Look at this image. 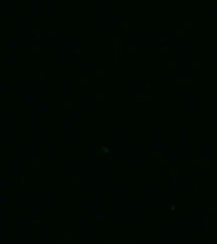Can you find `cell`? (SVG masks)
Segmentation results:
<instances>
[{
    "mask_svg": "<svg viewBox=\"0 0 217 244\" xmlns=\"http://www.w3.org/2000/svg\"><path fill=\"white\" fill-rule=\"evenodd\" d=\"M151 134L153 137V144L151 146V150L154 152H160V144L161 141L165 139V133L159 129V128H152Z\"/></svg>",
    "mask_w": 217,
    "mask_h": 244,
    "instance_id": "obj_1",
    "label": "cell"
},
{
    "mask_svg": "<svg viewBox=\"0 0 217 244\" xmlns=\"http://www.w3.org/2000/svg\"><path fill=\"white\" fill-rule=\"evenodd\" d=\"M191 230L194 233H203L205 230L204 220L199 216H193L191 218Z\"/></svg>",
    "mask_w": 217,
    "mask_h": 244,
    "instance_id": "obj_2",
    "label": "cell"
},
{
    "mask_svg": "<svg viewBox=\"0 0 217 244\" xmlns=\"http://www.w3.org/2000/svg\"><path fill=\"white\" fill-rule=\"evenodd\" d=\"M88 216L89 220L92 221H103L105 218V212L103 209H98V210H93L91 207L87 208Z\"/></svg>",
    "mask_w": 217,
    "mask_h": 244,
    "instance_id": "obj_3",
    "label": "cell"
},
{
    "mask_svg": "<svg viewBox=\"0 0 217 244\" xmlns=\"http://www.w3.org/2000/svg\"><path fill=\"white\" fill-rule=\"evenodd\" d=\"M188 139H190V133L188 131V128L182 126L177 131V142H186Z\"/></svg>",
    "mask_w": 217,
    "mask_h": 244,
    "instance_id": "obj_4",
    "label": "cell"
},
{
    "mask_svg": "<svg viewBox=\"0 0 217 244\" xmlns=\"http://www.w3.org/2000/svg\"><path fill=\"white\" fill-rule=\"evenodd\" d=\"M160 153H161L162 159H164V160H169V158L171 157L172 152H171V149H170V147L167 142L161 141V144H160Z\"/></svg>",
    "mask_w": 217,
    "mask_h": 244,
    "instance_id": "obj_5",
    "label": "cell"
},
{
    "mask_svg": "<svg viewBox=\"0 0 217 244\" xmlns=\"http://www.w3.org/2000/svg\"><path fill=\"white\" fill-rule=\"evenodd\" d=\"M71 175L78 176L80 181H87L89 178V171L87 169H73L71 170Z\"/></svg>",
    "mask_w": 217,
    "mask_h": 244,
    "instance_id": "obj_6",
    "label": "cell"
},
{
    "mask_svg": "<svg viewBox=\"0 0 217 244\" xmlns=\"http://www.w3.org/2000/svg\"><path fill=\"white\" fill-rule=\"evenodd\" d=\"M119 206L121 208H127V212H135L137 210V204L133 200H122L119 202Z\"/></svg>",
    "mask_w": 217,
    "mask_h": 244,
    "instance_id": "obj_7",
    "label": "cell"
},
{
    "mask_svg": "<svg viewBox=\"0 0 217 244\" xmlns=\"http://www.w3.org/2000/svg\"><path fill=\"white\" fill-rule=\"evenodd\" d=\"M23 154L29 155V156H39L41 154V148L38 144H33V146L30 149H24Z\"/></svg>",
    "mask_w": 217,
    "mask_h": 244,
    "instance_id": "obj_8",
    "label": "cell"
},
{
    "mask_svg": "<svg viewBox=\"0 0 217 244\" xmlns=\"http://www.w3.org/2000/svg\"><path fill=\"white\" fill-rule=\"evenodd\" d=\"M212 150H213V144L212 143H204L203 146L200 149L199 153L200 155H203V156H208V155L211 154Z\"/></svg>",
    "mask_w": 217,
    "mask_h": 244,
    "instance_id": "obj_9",
    "label": "cell"
},
{
    "mask_svg": "<svg viewBox=\"0 0 217 244\" xmlns=\"http://www.w3.org/2000/svg\"><path fill=\"white\" fill-rule=\"evenodd\" d=\"M124 213H125V212H124L123 210L114 208V209H112V211H111V216H112L113 219L116 220V221H121L124 218Z\"/></svg>",
    "mask_w": 217,
    "mask_h": 244,
    "instance_id": "obj_10",
    "label": "cell"
},
{
    "mask_svg": "<svg viewBox=\"0 0 217 244\" xmlns=\"http://www.w3.org/2000/svg\"><path fill=\"white\" fill-rule=\"evenodd\" d=\"M167 187L168 189H176L179 187V179L176 174H173L171 176V179H170L169 183L167 184Z\"/></svg>",
    "mask_w": 217,
    "mask_h": 244,
    "instance_id": "obj_11",
    "label": "cell"
},
{
    "mask_svg": "<svg viewBox=\"0 0 217 244\" xmlns=\"http://www.w3.org/2000/svg\"><path fill=\"white\" fill-rule=\"evenodd\" d=\"M135 158L141 163V165H145V164L148 163V157L144 154V152H141V151L136 152L135 153Z\"/></svg>",
    "mask_w": 217,
    "mask_h": 244,
    "instance_id": "obj_12",
    "label": "cell"
},
{
    "mask_svg": "<svg viewBox=\"0 0 217 244\" xmlns=\"http://www.w3.org/2000/svg\"><path fill=\"white\" fill-rule=\"evenodd\" d=\"M9 204V196L7 193L1 192L0 193V206L1 207H6Z\"/></svg>",
    "mask_w": 217,
    "mask_h": 244,
    "instance_id": "obj_13",
    "label": "cell"
},
{
    "mask_svg": "<svg viewBox=\"0 0 217 244\" xmlns=\"http://www.w3.org/2000/svg\"><path fill=\"white\" fill-rule=\"evenodd\" d=\"M175 224H176V226H177L178 228H180V229H185L187 227V221L185 220V218L181 217V216H178V217H176Z\"/></svg>",
    "mask_w": 217,
    "mask_h": 244,
    "instance_id": "obj_14",
    "label": "cell"
},
{
    "mask_svg": "<svg viewBox=\"0 0 217 244\" xmlns=\"http://www.w3.org/2000/svg\"><path fill=\"white\" fill-rule=\"evenodd\" d=\"M79 226L80 228L85 229L89 226V218L87 216H81L79 218Z\"/></svg>",
    "mask_w": 217,
    "mask_h": 244,
    "instance_id": "obj_15",
    "label": "cell"
},
{
    "mask_svg": "<svg viewBox=\"0 0 217 244\" xmlns=\"http://www.w3.org/2000/svg\"><path fill=\"white\" fill-rule=\"evenodd\" d=\"M18 167H19V165H18L15 161H9V162L7 163V171L8 172H11V173L16 172L18 170Z\"/></svg>",
    "mask_w": 217,
    "mask_h": 244,
    "instance_id": "obj_16",
    "label": "cell"
},
{
    "mask_svg": "<svg viewBox=\"0 0 217 244\" xmlns=\"http://www.w3.org/2000/svg\"><path fill=\"white\" fill-rule=\"evenodd\" d=\"M57 202V195L54 192H49L47 194V203L52 205V204H55Z\"/></svg>",
    "mask_w": 217,
    "mask_h": 244,
    "instance_id": "obj_17",
    "label": "cell"
},
{
    "mask_svg": "<svg viewBox=\"0 0 217 244\" xmlns=\"http://www.w3.org/2000/svg\"><path fill=\"white\" fill-rule=\"evenodd\" d=\"M143 193L147 197H151L153 195V187L150 184H145L143 187Z\"/></svg>",
    "mask_w": 217,
    "mask_h": 244,
    "instance_id": "obj_18",
    "label": "cell"
},
{
    "mask_svg": "<svg viewBox=\"0 0 217 244\" xmlns=\"http://www.w3.org/2000/svg\"><path fill=\"white\" fill-rule=\"evenodd\" d=\"M98 153V147L95 144H90L87 147V154L88 155H96Z\"/></svg>",
    "mask_w": 217,
    "mask_h": 244,
    "instance_id": "obj_19",
    "label": "cell"
},
{
    "mask_svg": "<svg viewBox=\"0 0 217 244\" xmlns=\"http://www.w3.org/2000/svg\"><path fill=\"white\" fill-rule=\"evenodd\" d=\"M15 226L17 229H21L25 226V218L22 216H18L15 219Z\"/></svg>",
    "mask_w": 217,
    "mask_h": 244,
    "instance_id": "obj_20",
    "label": "cell"
},
{
    "mask_svg": "<svg viewBox=\"0 0 217 244\" xmlns=\"http://www.w3.org/2000/svg\"><path fill=\"white\" fill-rule=\"evenodd\" d=\"M48 233H49V227H48L47 225L43 224V225H41V226L39 227V235L41 237L47 236Z\"/></svg>",
    "mask_w": 217,
    "mask_h": 244,
    "instance_id": "obj_21",
    "label": "cell"
},
{
    "mask_svg": "<svg viewBox=\"0 0 217 244\" xmlns=\"http://www.w3.org/2000/svg\"><path fill=\"white\" fill-rule=\"evenodd\" d=\"M111 192H112V194L114 195V196L119 197L120 195H121V187H120L118 184L112 185V187H111Z\"/></svg>",
    "mask_w": 217,
    "mask_h": 244,
    "instance_id": "obj_22",
    "label": "cell"
},
{
    "mask_svg": "<svg viewBox=\"0 0 217 244\" xmlns=\"http://www.w3.org/2000/svg\"><path fill=\"white\" fill-rule=\"evenodd\" d=\"M174 155H176L181 161L183 159V156H184V148L183 147H175V149H174Z\"/></svg>",
    "mask_w": 217,
    "mask_h": 244,
    "instance_id": "obj_23",
    "label": "cell"
},
{
    "mask_svg": "<svg viewBox=\"0 0 217 244\" xmlns=\"http://www.w3.org/2000/svg\"><path fill=\"white\" fill-rule=\"evenodd\" d=\"M73 124H74V122H73V119H68V120L66 121V123H65V125H64V132L68 133V132L72 131Z\"/></svg>",
    "mask_w": 217,
    "mask_h": 244,
    "instance_id": "obj_24",
    "label": "cell"
},
{
    "mask_svg": "<svg viewBox=\"0 0 217 244\" xmlns=\"http://www.w3.org/2000/svg\"><path fill=\"white\" fill-rule=\"evenodd\" d=\"M105 201V195L103 194L102 192H98L96 193L95 195V203L98 204V205H100V204H103Z\"/></svg>",
    "mask_w": 217,
    "mask_h": 244,
    "instance_id": "obj_25",
    "label": "cell"
},
{
    "mask_svg": "<svg viewBox=\"0 0 217 244\" xmlns=\"http://www.w3.org/2000/svg\"><path fill=\"white\" fill-rule=\"evenodd\" d=\"M30 217L33 221H37V220L40 219L41 217V213H40V210H35V209H32L31 210V213H30Z\"/></svg>",
    "mask_w": 217,
    "mask_h": 244,
    "instance_id": "obj_26",
    "label": "cell"
},
{
    "mask_svg": "<svg viewBox=\"0 0 217 244\" xmlns=\"http://www.w3.org/2000/svg\"><path fill=\"white\" fill-rule=\"evenodd\" d=\"M105 177V171L102 168H97L95 170V178L97 180H103Z\"/></svg>",
    "mask_w": 217,
    "mask_h": 244,
    "instance_id": "obj_27",
    "label": "cell"
},
{
    "mask_svg": "<svg viewBox=\"0 0 217 244\" xmlns=\"http://www.w3.org/2000/svg\"><path fill=\"white\" fill-rule=\"evenodd\" d=\"M111 135L115 140H119L121 138V130L119 128H112L111 129Z\"/></svg>",
    "mask_w": 217,
    "mask_h": 244,
    "instance_id": "obj_28",
    "label": "cell"
},
{
    "mask_svg": "<svg viewBox=\"0 0 217 244\" xmlns=\"http://www.w3.org/2000/svg\"><path fill=\"white\" fill-rule=\"evenodd\" d=\"M9 234V227L5 224H1L0 225V235L2 237L4 236H7Z\"/></svg>",
    "mask_w": 217,
    "mask_h": 244,
    "instance_id": "obj_29",
    "label": "cell"
},
{
    "mask_svg": "<svg viewBox=\"0 0 217 244\" xmlns=\"http://www.w3.org/2000/svg\"><path fill=\"white\" fill-rule=\"evenodd\" d=\"M56 153H57V147H56L54 144L48 145V147H47V154L53 156V155H56Z\"/></svg>",
    "mask_w": 217,
    "mask_h": 244,
    "instance_id": "obj_30",
    "label": "cell"
},
{
    "mask_svg": "<svg viewBox=\"0 0 217 244\" xmlns=\"http://www.w3.org/2000/svg\"><path fill=\"white\" fill-rule=\"evenodd\" d=\"M127 166L130 168H139L141 166V163L138 160H133V159H130L127 161Z\"/></svg>",
    "mask_w": 217,
    "mask_h": 244,
    "instance_id": "obj_31",
    "label": "cell"
},
{
    "mask_svg": "<svg viewBox=\"0 0 217 244\" xmlns=\"http://www.w3.org/2000/svg\"><path fill=\"white\" fill-rule=\"evenodd\" d=\"M168 240H169L170 244H177V235L173 232H169L167 234Z\"/></svg>",
    "mask_w": 217,
    "mask_h": 244,
    "instance_id": "obj_32",
    "label": "cell"
},
{
    "mask_svg": "<svg viewBox=\"0 0 217 244\" xmlns=\"http://www.w3.org/2000/svg\"><path fill=\"white\" fill-rule=\"evenodd\" d=\"M169 166L170 167H175L176 165H177V164L179 163V161H180V159L178 158L177 156H176V155H174V156H171L169 158Z\"/></svg>",
    "mask_w": 217,
    "mask_h": 244,
    "instance_id": "obj_33",
    "label": "cell"
},
{
    "mask_svg": "<svg viewBox=\"0 0 217 244\" xmlns=\"http://www.w3.org/2000/svg\"><path fill=\"white\" fill-rule=\"evenodd\" d=\"M9 186V179L7 177H0V187L1 188H7Z\"/></svg>",
    "mask_w": 217,
    "mask_h": 244,
    "instance_id": "obj_34",
    "label": "cell"
},
{
    "mask_svg": "<svg viewBox=\"0 0 217 244\" xmlns=\"http://www.w3.org/2000/svg\"><path fill=\"white\" fill-rule=\"evenodd\" d=\"M8 217H9V212H8L7 210H6V209H1V210H0V219H1L2 221H5V220H7Z\"/></svg>",
    "mask_w": 217,
    "mask_h": 244,
    "instance_id": "obj_35",
    "label": "cell"
},
{
    "mask_svg": "<svg viewBox=\"0 0 217 244\" xmlns=\"http://www.w3.org/2000/svg\"><path fill=\"white\" fill-rule=\"evenodd\" d=\"M7 131L8 132H14L16 131V126L13 124L11 120H8L7 122Z\"/></svg>",
    "mask_w": 217,
    "mask_h": 244,
    "instance_id": "obj_36",
    "label": "cell"
},
{
    "mask_svg": "<svg viewBox=\"0 0 217 244\" xmlns=\"http://www.w3.org/2000/svg\"><path fill=\"white\" fill-rule=\"evenodd\" d=\"M208 123L209 124L217 123V111L216 112H213L211 114V116H210L209 119H208Z\"/></svg>",
    "mask_w": 217,
    "mask_h": 244,
    "instance_id": "obj_37",
    "label": "cell"
},
{
    "mask_svg": "<svg viewBox=\"0 0 217 244\" xmlns=\"http://www.w3.org/2000/svg\"><path fill=\"white\" fill-rule=\"evenodd\" d=\"M167 207H168V210H169V211L173 212V211H175V210H176V208H177V205H176V203L174 202V201H171V202L168 203Z\"/></svg>",
    "mask_w": 217,
    "mask_h": 244,
    "instance_id": "obj_38",
    "label": "cell"
},
{
    "mask_svg": "<svg viewBox=\"0 0 217 244\" xmlns=\"http://www.w3.org/2000/svg\"><path fill=\"white\" fill-rule=\"evenodd\" d=\"M31 120H32L33 123H39L41 121V118H40V115L37 114V113H34L32 114V117H31Z\"/></svg>",
    "mask_w": 217,
    "mask_h": 244,
    "instance_id": "obj_39",
    "label": "cell"
},
{
    "mask_svg": "<svg viewBox=\"0 0 217 244\" xmlns=\"http://www.w3.org/2000/svg\"><path fill=\"white\" fill-rule=\"evenodd\" d=\"M107 149H108L109 155H114L115 152H116V149L114 148L113 144H107Z\"/></svg>",
    "mask_w": 217,
    "mask_h": 244,
    "instance_id": "obj_40",
    "label": "cell"
},
{
    "mask_svg": "<svg viewBox=\"0 0 217 244\" xmlns=\"http://www.w3.org/2000/svg\"><path fill=\"white\" fill-rule=\"evenodd\" d=\"M8 120H9V119H8L7 114H4L3 113V114L0 115V122H1V123H7Z\"/></svg>",
    "mask_w": 217,
    "mask_h": 244,
    "instance_id": "obj_41",
    "label": "cell"
},
{
    "mask_svg": "<svg viewBox=\"0 0 217 244\" xmlns=\"http://www.w3.org/2000/svg\"><path fill=\"white\" fill-rule=\"evenodd\" d=\"M34 136H35V139L36 140H39L40 138H41V129H40V128H37V129L35 130Z\"/></svg>",
    "mask_w": 217,
    "mask_h": 244,
    "instance_id": "obj_42",
    "label": "cell"
},
{
    "mask_svg": "<svg viewBox=\"0 0 217 244\" xmlns=\"http://www.w3.org/2000/svg\"><path fill=\"white\" fill-rule=\"evenodd\" d=\"M35 201L36 200H33V199H30V198H26V199H24V200H23V204H24V205H32L33 203L35 202Z\"/></svg>",
    "mask_w": 217,
    "mask_h": 244,
    "instance_id": "obj_43",
    "label": "cell"
},
{
    "mask_svg": "<svg viewBox=\"0 0 217 244\" xmlns=\"http://www.w3.org/2000/svg\"><path fill=\"white\" fill-rule=\"evenodd\" d=\"M31 206H32V209H35V210L41 209V204H40V202H38V201H35Z\"/></svg>",
    "mask_w": 217,
    "mask_h": 244,
    "instance_id": "obj_44",
    "label": "cell"
},
{
    "mask_svg": "<svg viewBox=\"0 0 217 244\" xmlns=\"http://www.w3.org/2000/svg\"><path fill=\"white\" fill-rule=\"evenodd\" d=\"M36 192H37V194H36V197H35V200L38 201V202H40V201H41V199H42V197H41V190H40V188H37Z\"/></svg>",
    "mask_w": 217,
    "mask_h": 244,
    "instance_id": "obj_45",
    "label": "cell"
},
{
    "mask_svg": "<svg viewBox=\"0 0 217 244\" xmlns=\"http://www.w3.org/2000/svg\"><path fill=\"white\" fill-rule=\"evenodd\" d=\"M187 110H188L189 113H193V112H194V111H195L194 103H190V105H188V109H187Z\"/></svg>",
    "mask_w": 217,
    "mask_h": 244,
    "instance_id": "obj_46",
    "label": "cell"
},
{
    "mask_svg": "<svg viewBox=\"0 0 217 244\" xmlns=\"http://www.w3.org/2000/svg\"><path fill=\"white\" fill-rule=\"evenodd\" d=\"M193 150L191 148H184V155H192Z\"/></svg>",
    "mask_w": 217,
    "mask_h": 244,
    "instance_id": "obj_47",
    "label": "cell"
},
{
    "mask_svg": "<svg viewBox=\"0 0 217 244\" xmlns=\"http://www.w3.org/2000/svg\"><path fill=\"white\" fill-rule=\"evenodd\" d=\"M47 111H48L47 105H42V106L40 107V112L41 113H47Z\"/></svg>",
    "mask_w": 217,
    "mask_h": 244,
    "instance_id": "obj_48",
    "label": "cell"
},
{
    "mask_svg": "<svg viewBox=\"0 0 217 244\" xmlns=\"http://www.w3.org/2000/svg\"><path fill=\"white\" fill-rule=\"evenodd\" d=\"M81 206H82L83 208H86V209L90 207V205H89V203H88L87 200H83V201H82V202H81Z\"/></svg>",
    "mask_w": 217,
    "mask_h": 244,
    "instance_id": "obj_49",
    "label": "cell"
},
{
    "mask_svg": "<svg viewBox=\"0 0 217 244\" xmlns=\"http://www.w3.org/2000/svg\"><path fill=\"white\" fill-rule=\"evenodd\" d=\"M17 172H19L20 174H24L25 173V167L23 165H19V167H18V170Z\"/></svg>",
    "mask_w": 217,
    "mask_h": 244,
    "instance_id": "obj_50",
    "label": "cell"
},
{
    "mask_svg": "<svg viewBox=\"0 0 217 244\" xmlns=\"http://www.w3.org/2000/svg\"><path fill=\"white\" fill-rule=\"evenodd\" d=\"M21 175H22V174H20L19 172H18V173H16V174H15V176H14V177H15V180H16V182H17V183H19V182H20V178H21Z\"/></svg>",
    "mask_w": 217,
    "mask_h": 244,
    "instance_id": "obj_51",
    "label": "cell"
},
{
    "mask_svg": "<svg viewBox=\"0 0 217 244\" xmlns=\"http://www.w3.org/2000/svg\"><path fill=\"white\" fill-rule=\"evenodd\" d=\"M136 183H137V181H136L135 179H129L127 181V184H129V185H135Z\"/></svg>",
    "mask_w": 217,
    "mask_h": 244,
    "instance_id": "obj_52",
    "label": "cell"
},
{
    "mask_svg": "<svg viewBox=\"0 0 217 244\" xmlns=\"http://www.w3.org/2000/svg\"><path fill=\"white\" fill-rule=\"evenodd\" d=\"M72 117L73 118H76V117H80V113L77 112V111H75V112H72Z\"/></svg>",
    "mask_w": 217,
    "mask_h": 244,
    "instance_id": "obj_53",
    "label": "cell"
},
{
    "mask_svg": "<svg viewBox=\"0 0 217 244\" xmlns=\"http://www.w3.org/2000/svg\"><path fill=\"white\" fill-rule=\"evenodd\" d=\"M159 235H160L161 237L164 236V229L162 228V227H161V228H159Z\"/></svg>",
    "mask_w": 217,
    "mask_h": 244,
    "instance_id": "obj_54",
    "label": "cell"
},
{
    "mask_svg": "<svg viewBox=\"0 0 217 244\" xmlns=\"http://www.w3.org/2000/svg\"><path fill=\"white\" fill-rule=\"evenodd\" d=\"M73 122H74V124H79L80 120H79L78 117H76V118H73Z\"/></svg>",
    "mask_w": 217,
    "mask_h": 244,
    "instance_id": "obj_55",
    "label": "cell"
},
{
    "mask_svg": "<svg viewBox=\"0 0 217 244\" xmlns=\"http://www.w3.org/2000/svg\"><path fill=\"white\" fill-rule=\"evenodd\" d=\"M89 110H95V106L94 105H91V106H89Z\"/></svg>",
    "mask_w": 217,
    "mask_h": 244,
    "instance_id": "obj_56",
    "label": "cell"
},
{
    "mask_svg": "<svg viewBox=\"0 0 217 244\" xmlns=\"http://www.w3.org/2000/svg\"><path fill=\"white\" fill-rule=\"evenodd\" d=\"M38 103H39V101H35V102H34V104H33V106H36V105L38 104Z\"/></svg>",
    "mask_w": 217,
    "mask_h": 244,
    "instance_id": "obj_57",
    "label": "cell"
},
{
    "mask_svg": "<svg viewBox=\"0 0 217 244\" xmlns=\"http://www.w3.org/2000/svg\"><path fill=\"white\" fill-rule=\"evenodd\" d=\"M79 200H80V201H81V202H82V201L84 200V199H83V197H82V196H80V197H79Z\"/></svg>",
    "mask_w": 217,
    "mask_h": 244,
    "instance_id": "obj_58",
    "label": "cell"
},
{
    "mask_svg": "<svg viewBox=\"0 0 217 244\" xmlns=\"http://www.w3.org/2000/svg\"><path fill=\"white\" fill-rule=\"evenodd\" d=\"M130 173H135V170H129Z\"/></svg>",
    "mask_w": 217,
    "mask_h": 244,
    "instance_id": "obj_59",
    "label": "cell"
},
{
    "mask_svg": "<svg viewBox=\"0 0 217 244\" xmlns=\"http://www.w3.org/2000/svg\"><path fill=\"white\" fill-rule=\"evenodd\" d=\"M215 139L217 140V132H216V133H215Z\"/></svg>",
    "mask_w": 217,
    "mask_h": 244,
    "instance_id": "obj_60",
    "label": "cell"
}]
</instances>
